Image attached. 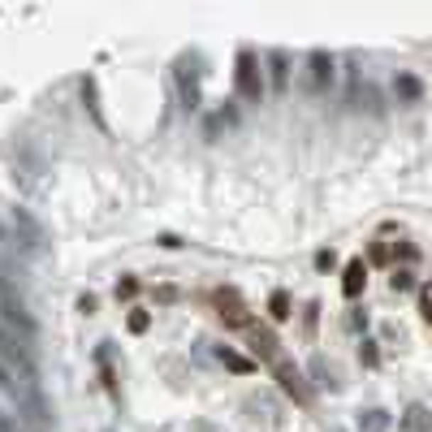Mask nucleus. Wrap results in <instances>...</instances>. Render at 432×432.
Segmentation results:
<instances>
[{
    "instance_id": "4",
    "label": "nucleus",
    "mask_w": 432,
    "mask_h": 432,
    "mask_svg": "<svg viewBox=\"0 0 432 432\" xmlns=\"http://www.w3.org/2000/svg\"><path fill=\"white\" fill-rule=\"evenodd\" d=\"M273 372H277V381H281V389H286V394H294L298 402H307V398H311V394H307V385H303V372H298L294 363L273 359Z\"/></svg>"
},
{
    "instance_id": "8",
    "label": "nucleus",
    "mask_w": 432,
    "mask_h": 432,
    "mask_svg": "<svg viewBox=\"0 0 432 432\" xmlns=\"http://www.w3.org/2000/svg\"><path fill=\"white\" fill-rule=\"evenodd\" d=\"M268 70H273V87L281 91L286 78H290V61H286V52H268Z\"/></svg>"
},
{
    "instance_id": "1",
    "label": "nucleus",
    "mask_w": 432,
    "mask_h": 432,
    "mask_svg": "<svg viewBox=\"0 0 432 432\" xmlns=\"http://www.w3.org/2000/svg\"><path fill=\"white\" fill-rule=\"evenodd\" d=\"M5 234H9V238H14V247H18V251H26V255L43 247V230H39V221H35L31 212H22V207H14V212H9Z\"/></svg>"
},
{
    "instance_id": "3",
    "label": "nucleus",
    "mask_w": 432,
    "mask_h": 432,
    "mask_svg": "<svg viewBox=\"0 0 432 432\" xmlns=\"http://www.w3.org/2000/svg\"><path fill=\"white\" fill-rule=\"evenodd\" d=\"M329 82H333V57H329V52H311V57H307V87L324 91Z\"/></svg>"
},
{
    "instance_id": "15",
    "label": "nucleus",
    "mask_w": 432,
    "mask_h": 432,
    "mask_svg": "<svg viewBox=\"0 0 432 432\" xmlns=\"http://www.w3.org/2000/svg\"><path fill=\"white\" fill-rule=\"evenodd\" d=\"M130 329H134V333H143V329H147V315H143V311H134V315H130Z\"/></svg>"
},
{
    "instance_id": "10",
    "label": "nucleus",
    "mask_w": 432,
    "mask_h": 432,
    "mask_svg": "<svg viewBox=\"0 0 432 432\" xmlns=\"http://www.w3.org/2000/svg\"><path fill=\"white\" fill-rule=\"evenodd\" d=\"M268 311H273V320H290V294L277 290L273 298H268Z\"/></svg>"
},
{
    "instance_id": "6",
    "label": "nucleus",
    "mask_w": 432,
    "mask_h": 432,
    "mask_svg": "<svg viewBox=\"0 0 432 432\" xmlns=\"http://www.w3.org/2000/svg\"><path fill=\"white\" fill-rule=\"evenodd\" d=\"M394 91H398L402 104H415V99L423 95V82H419L415 74H398V78H394Z\"/></svg>"
},
{
    "instance_id": "12",
    "label": "nucleus",
    "mask_w": 432,
    "mask_h": 432,
    "mask_svg": "<svg viewBox=\"0 0 432 432\" xmlns=\"http://www.w3.org/2000/svg\"><path fill=\"white\" fill-rule=\"evenodd\" d=\"M385 428H389L385 411H367V415H363V432H385Z\"/></svg>"
},
{
    "instance_id": "9",
    "label": "nucleus",
    "mask_w": 432,
    "mask_h": 432,
    "mask_svg": "<svg viewBox=\"0 0 432 432\" xmlns=\"http://www.w3.org/2000/svg\"><path fill=\"white\" fill-rule=\"evenodd\" d=\"M251 342H255V355H264V359H277V338L268 333V329H255V333H251Z\"/></svg>"
},
{
    "instance_id": "2",
    "label": "nucleus",
    "mask_w": 432,
    "mask_h": 432,
    "mask_svg": "<svg viewBox=\"0 0 432 432\" xmlns=\"http://www.w3.org/2000/svg\"><path fill=\"white\" fill-rule=\"evenodd\" d=\"M234 87L247 104H259L264 99V78H259V61L255 52H238V70H234Z\"/></svg>"
},
{
    "instance_id": "14",
    "label": "nucleus",
    "mask_w": 432,
    "mask_h": 432,
    "mask_svg": "<svg viewBox=\"0 0 432 432\" xmlns=\"http://www.w3.org/2000/svg\"><path fill=\"white\" fill-rule=\"evenodd\" d=\"M221 359H225V367H234V372H251V363H247L242 355H234V350H221Z\"/></svg>"
},
{
    "instance_id": "16",
    "label": "nucleus",
    "mask_w": 432,
    "mask_h": 432,
    "mask_svg": "<svg viewBox=\"0 0 432 432\" xmlns=\"http://www.w3.org/2000/svg\"><path fill=\"white\" fill-rule=\"evenodd\" d=\"M394 290H411V273H394Z\"/></svg>"
},
{
    "instance_id": "13",
    "label": "nucleus",
    "mask_w": 432,
    "mask_h": 432,
    "mask_svg": "<svg viewBox=\"0 0 432 432\" xmlns=\"http://www.w3.org/2000/svg\"><path fill=\"white\" fill-rule=\"evenodd\" d=\"M182 95H186L190 108L199 104V82H195V74H186V70H182Z\"/></svg>"
},
{
    "instance_id": "7",
    "label": "nucleus",
    "mask_w": 432,
    "mask_h": 432,
    "mask_svg": "<svg viewBox=\"0 0 432 432\" xmlns=\"http://www.w3.org/2000/svg\"><path fill=\"white\" fill-rule=\"evenodd\" d=\"M363 281H367V268H363V259H355V264L346 268V281H342V290H346V294L355 298V294L363 290Z\"/></svg>"
},
{
    "instance_id": "17",
    "label": "nucleus",
    "mask_w": 432,
    "mask_h": 432,
    "mask_svg": "<svg viewBox=\"0 0 432 432\" xmlns=\"http://www.w3.org/2000/svg\"><path fill=\"white\" fill-rule=\"evenodd\" d=\"M419 298H423V315L432 320V286H423V294H419Z\"/></svg>"
},
{
    "instance_id": "11",
    "label": "nucleus",
    "mask_w": 432,
    "mask_h": 432,
    "mask_svg": "<svg viewBox=\"0 0 432 432\" xmlns=\"http://www.w3.org/2000/svg\"><path fill=\"white\" fill-rule=\"evenodd\" d=\"M402 423H406V432H428V411L423 406H411Z\"/></svg>"
},
{
    "instance_id": "5",
    "label": "nucleus",
    "mask_w": 432,
    "mask_h": 432,
    "mask_svg": "<svg viewBox=\"0 0 432 432\" xmlns=\"http://www.w3.org/2000/svg\"><path fill=\"white\" fill-rule=\"evenodd\" d=\"M216 307H221V320L225 324H247V307L234 290H216Z\"/></svg>"
}]
</instances>
